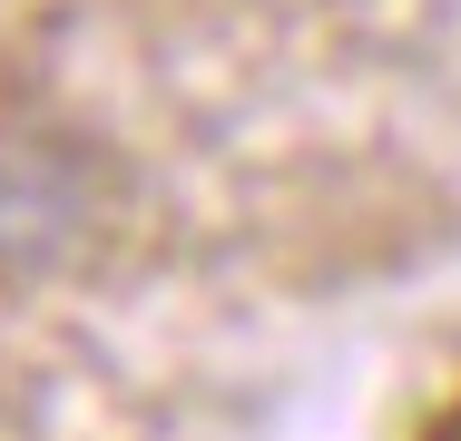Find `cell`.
<instances>
[{
	"mask_svg": "<svg viewBox=\"0 0 461 441\" xmlns=\"http://www.w3.org/2000/svg\"><path fill=\"white\" fill-rule=\"evenodd\" d=\"M118 226V167L50 108H0V274H69Z\"/></svg>",
	"mask_w": 461,
	"mask_h": 441,
	"instance_id": "6da1fadb",
	"label": "cell"
}]
</instances>
